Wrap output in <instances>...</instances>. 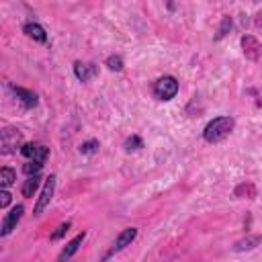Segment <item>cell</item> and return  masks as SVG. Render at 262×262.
I'll return each mask as SVG.
<instances>
[{
    "label": "cell",
    "mask_w": 262,
    "mask_h": 262,
    "mask_svg": "<svg viewBox=\"0 0 262 262\" xmlns=\"http://www.w3.org/2000/svg\"><path fill=\"white\" fill-rule=\"evenodd\" d=\"M231 131H233V119L231 117H215L213 121H209L205 125L203 137L209 143H217V141H223Z\"/></svg>",
    "instance_id": "6da1fadb"
},
{
    "label": "cell",
    "mask_w": 262,
    "mask_h": 262,
    "mask_svg": "<svg viewBox=\"0 0 262 262\" xmlns=\"http://www.w3.org/2000/svg\"><path fill=\"white\" fill-rule=\"evenodd\" d=\"M137 237V229L135 227H127V229H123L117 237H115V244L111 246V250L102 256V260H108L113 254H117V252H121V250H125L127 246H131V242Z\"/></svg>",
    "instance_id": "3957f363"
},
{
    "label": "cell",
    "mask_w": 262,
    "mask_h": 262,
    "mask_svg": "<svg viewBox=\"0 0 262 262\" xmlns=\"http://www.w3.org/2000/svg\"><path fill=\"white\" fill-rule=\"evenodd\" d=\"M70 227H72V223H70V221L61 223V225H59V227H57V229H55V231L51 233V239H59V237H61V235H63V233H66V231H68Z\"/></svg>",
    "instance_id": "44dd1931"
},
{
    "label": "cell",
    "mask_w": 262,
    "mask_h": 262,
    "mask_svg": "<svg viewBox=\"0 0 262 262\" xmlns=\"http://www.w3.org/2000/svg\"><path fill=\"white\" fill-rule=\"evenodd\" d=\"M166 6H168V10H174V0H166Z\"/></svg>",
    "instance_id": "603a6c76"
},
{
    "label": "cell",
    "mask_w": 262,
    "mask_h": 262,
    "mask_svg": "<svg viewBox=\"0 0 262 262\" xmlns=\"http://www.w3.org/2000/svg\"><path fill=\"white\" fill-rule=\"evenodd\" d=\"M242 49H244V55H246L248 59H252V61H258L260 55H262V45H260L258 39L252 37V35H244V37H242Z\"/></svg>",
    "instance_id": "52a82bcc"
},
{
    "label": "cell",
    "mask_w": 262,
    "mask_h": 262,
    "mask_svg": "<svg viewBox=\"0 0 262 262\" xmlns=\"http://www.w3.org/2000/svg\"><path fill=\"white\" fill-rule=\"evenodd\" d=\"M74 74L80 82H88L90 78H94L98 74V66L96 63H82V61H76L74 63Z\"/></svg>",
    "instance_id": "9c48e42d"
},
{
    "label": "cell",
    "mask_w": 262,
    "mask_h": 262,
    "mask_svg": "<svg viewBox=\"0 0 262 262\" xmlns=\"http://www.w3.org/2000/svg\"><path fill=\"white\" fill-rule=\"evenodd\" d=\"M23 31H25L33 41H37V43H47V33H45V29H43L41 25H37V23H27V25L23 27Z\"/></svg>",
    "instance_id": "7c38bea8"
},
{
    "label": "cell",
    "mask_w": 262,
    "mask_h": 262,
    "mask_svg": "<svg viewBox=\"0 0 262 262\" xmlns=\"http://www.w3.org/2000/svg\"><path fill=\"white\" fill-rule=\"evenodd\" d=\"M23 213H25V207H23V205H16V207L10 209V213H6V217H4V221H2V225H0V235H2V237L8 235V233L16 227V223H18L20 217H23Z\"/></svg>",
    "instance_id": "8992f818"
},
{
    "label": "cell",
    "mask_w": 262,
    "mask_h": 262,
    "mask_svg": "<svg viewBox=\"0 0 262 262\" xmlns=\"http://www.w3.org/2000/svg\"><path fill=\"white\" fill-rule=\"evenodd\" d=\"M39 184H41V178H39V174H35V176H29V178L23 182V186H20V192H23V196L31 199V196L35 194V190L39 188Z\"/></svg>",
    "instance_id": "4fadbf2b"
},
{
    "label": "cell",
    "mask_w": 262,
    "mask_h": 262,
    "mask_svg": "<svg viewBox=\"0 0 262 262\" xmlns=\"http://www.w3.org/2000/svg\"><path fill=\"white\" fill-rule=\"evenodd\" d=\"M20 154L27 160H37V162H45L49 156V147H45L43 143H25L20 145Z\"/></svg>",
    "instance_id": "5b68a950"
},
{
    "label": "cell",
    "mask_w": 262,
    "mask_h": 262,
    "mask_svg": "<svg viewBox=\"0 0 262 262\" xmlns=\"http://www.w3.org/2000/svg\"><path fill=\"white\" fill-rule=\"evenodd\" d=\"M106 66H108V70H113V72H121V70H123V59H121V55H108V57H106Z\"/></svg>",
    "instance_id": "ac0fdd59"
},
{
    "label": "cell",
    "mask_w": 262,
    "mask_h": 262,
    "mask_svg": "<svg viewBox=\"0 0 262 262\" xmlns=\"http://www.w3.org/2000/svg\"><path fill=\"white\" fill-rule=\"evenodd\" d=\"M139 147H143V141H141L139 135H131V137L125 139V149H127V151H131V149H139Z\"/></svg>",
    "instance_id": "d6986e66"
},
{
    "label": "cell",
    "mask_w": 262,
    "mask_h": 262,
    "mask_svg": "<svg viewBox=\"0 0 262 262\" xmlns=\"http://www.w3.org/2000/svg\"><path fill=\"white\" fill-rule=\"evenodd\" d=\"M8 203H10V192H8L6 188H2V190H0V209H6Z\"/></svg>",
    "instance_id": "7402d4cb"
},
{
    "label": "cell",
    "mask_w": 262,
    "mask_h": 262,
    "mask_svg": "<svg viewBox=\"0 0 262 262\" xmlns=\"http://www.w3.org/2000/svg\"><path fill=\"white\" fill-rule=\"evenodd\" d=\"M262 242V237L260 235H252V237H246V239H239L235 246H233V250L235 252H244V250H252V248H256L258 244Z\"/></svg>",
    "instance_id": "5bb4252c"
},
{
    "label": "cell",
    "mask_w": 262,
    "mask_h": 262,
    "mask_svg": "<svg viewBox=\"0 0 262 262\" xmlns=\"http://www.w3.org/2000/svg\"><path fill=\"white\" fill-rule=\"evenodd\" d=\"M98 147H100L98 139H88V141H84V143L80 145V154H82V156H94V154L98 151Z\"/></svg>",
    "instance_id": "2e32d148"
},
{
    "label": "cell",
    "mask_w": 262,
    "mask_h": 262,
    "mask_svg": "<svg viewBox=\"0 0 262 262\" xmlns=\"http://www.w3.org/2000/svg\"><path fill=\"white\" fill-rule=\"evenodd\" d=\"M2 154H10V151H14V147L20 143V133H18V129H4L2 131Z\"/></svg>",
    "instance_id": "ba28073f"
},
{
    "label": "cell",
    "mask_w": 262,
    "mask_h": 262,
    "mask_svg": "<svg viewBox=\"0 0 262 262\" xmlns=\"http://www.w3.org/2000/svg\"><path fill=\"white\" fill-rule=\"evenodd\" d=\"M41 168H43V162L29 160V162L23 166V172H25L27 176H35V174H39V172H41Z\"/></svg>",
    "instance_id": "e0dca14e"
},
{
    "label": "cell",
    "mask_w": 262,
    "mask_h": 262,
    "mask_svg": "<svg viewBox=\"0 0 262 262\" xmlns=\"http://www.w3.org/2000/svg\"><path fill=\"white\" fill-rule=\"evenodd\" d=\"M55 180H57V176L55 174H51L47 180H45V186H43V190H41V196H39V201H37V205H35V215H41L43 213V209L49 205V201L53 199V192H55Z\"/></svg>",
    "instance_id": "277c9868"
},
{
    "label": "cell",
    "mask_w": 262,
    "mask_h": 262,
    "mask_svg": "<svg viewBox=\"0 0 262 262\" xmlns=\"http://www.w3.org/2000/svg\"><path fill=\"white\" fill-rule=\"evenodd\" d=\"M84 237H86V233L82 231V233H78L74 239H70L68 244H66V248L59 252V256H57V260H70L76 252H78V248H80V244L84 242Z\"/></svg>",
    "instance_id": "8fae6325"
},
{
    "label": "cell",
    "mask_w": 262,
    "mask_h": 262,
    "mask_svg": "<svg viewBox=\"0 0 262 262\" xmlns=\"http://www.w3.org/2000/svg\"><path fill=\"white\" fill-rule=\"evenodd\" d=\"M229 29H231V18H229V16H223L221 27H219V31H217V35H215V41L223 39V37L227 35V31H229Z\"/></svg>",
    "instance_id": "ffe728a7"
},
{
    "label": "cell",
    "mask_w": 262,
    "mask_h": 262,
    "mask_svg": "<svg viewBox=\"0 0 262 262\" xmlns=\"http://www.w3.org/2000/svg\"><path fill=\"white\" fill-rule=\"evenodd\" d=\"M154 94L158 100H172L178 94V80L174 76H162L154 84Z\"/></svg>",
    "instance_id": "7a4b0ae2"
},
{
    "label": "cell",
    "mask_w": 262,
    "mask_h": 262,
    "mask_svg": "<svg viewBox=\"0 0 262 262\" xmlns=\"http://www.w3.org/2000/svg\"><path fill=\"white\" fill-rule=\"evenodd\" d=\"M256 25H258V27H262V14H258V18H256Z\"/></svg>",
    "instance_id": "cb8c5ba5"
},
{
    "label": "cell",
    "mask_w": 262,
    "mask_h": 262,
    "mask_svg": "<svg viewBox=\"0 0 262 262\" xmlns=\"http://www.w3.org/2000/svg\"><path fill=\"white\" fill-rule=\"evenodd\" d=\"M14 180H16V172H14L12 168H6V166H4V168L0 170V184H2V188L12 186Z\"/></svg>",
    "instance_id": "9a60e30c"
},
{
    "label": "cell",
    "mask_w": 262,
    "mask_h": 262,
    "mask_svg": "<svg viewBox=\"0 0 262 262\" xmlns=\"http://www.w3.org/2000/svg\"><path fill=\"white\" fill-rule=\"evenodd\" d=\"M12 92L14 96L25 104V108H35L37 106V94L33 90H25V88H18V86H12Z\"/></svg>",
    "instance_id": "30bf717a"
}]
</instances>
